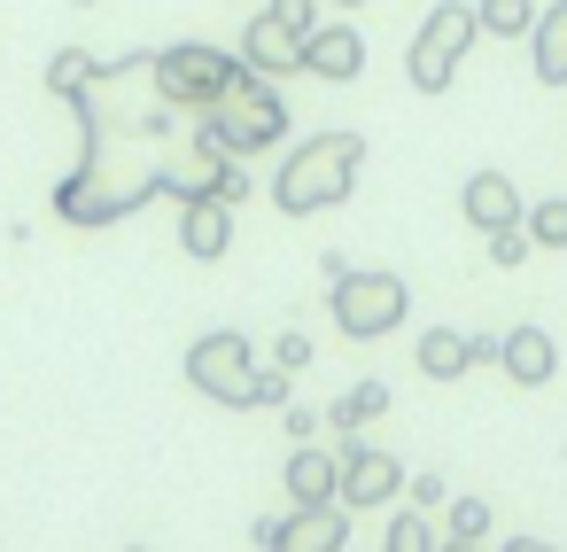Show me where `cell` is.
<instances>
[{"label": "cell", "mask_w": 567, "mask_h": 552, "mask_svg": "<svg viewBox=\"0 0 567 552\" xmlns=\"http://www.w3.org/2000/svg\"><path fill=\"white\" fill-rule=\"evenodd\" d=\"M195 133H203L210 149H226V156H265V149H280V141H288V102H280V86H272V79H257V71L241 63L234 94H226V102H210V110L195 117Z\"/></svg>", "instance_id": "obj_2"}, {"label": "cell", "mask_w": 567, "mask_h": 552, "mask_svg": "<svg viewBox=\"0 0 567 552\" xmlns=\"http://www.w3.org/2000/svg\"><path fill=\"white\" fill-rule=\"evenodd\" d=\"M474 24L497 40H528L536 32V0H474Z\"/></svg>", "instance_id": "obj_18"}, {"label": "cell", "mask_w": 567, "mask_h": 552, "mask_svg": "<svg viewBox=\"0 0 567 552\" xmlns=\"http://www.w3.org/2000/svg\"><path fill=\"white\" fill-rule=\"evenodd\" d=\"M280 428H288L296 443H311V436H319V412H311V405H280Z\"/></svg>", "instance_id": "obj_27"}, {"label": "cell", "mask_w": 567, "mask_h": 552, "mask_svg": "<svg viewBox=\"0 0 567 552\" xmlns=\"http://www.w3.org/2000/svg\"><path fill=\"white\" fill-rule=\"evenodd\" d=\"M288 381H296L288 366H257V405H265V412H280V405H288Z\"/></svg>", "instance_id": "obj_25"}, {"label": "cell", "mask_w": 567, "mask_h": 552, "mask_svg": "<svg viewBox=\"0 0 567 552\" xmlns=\"http://www.w3.org/2000/svg\"><path fill=\"white\" fill-rule=\"evenodd\" d=\"M404 498H412L420 513H435V505H443V474H412V482H404Z\"/></svg>", "instance_id": "obj_28"}, {"label": "cell", "mask_w": 567, "mask_h": 552, "mask_svg": "<svg viewBox=\"0 0 567 552\" xmlns=\"http://www.w3.org/2000/svg\"><path fill=\"white\" fill-rule=\"evenodd\" d=\"M303 40H311V32H296V24H280V17L265 9V17H249V32H241V63H249L257 79H296V71H303Z\"/></svg>", "instance_id": "obj_9"}, {"label": "cell", "mask_w": 567, "mask_h": 552, "mask_svg": "<svg viewBox=\"0 0 567 552\" xmlns=\"http://www.w3.org/2000/svg\"><path fill=\"white\" fill-rule=\"evenodd\" d=\"M218 195H226V203H249V172H241V156L226 164V180H218Z\"/></svg>", "instance_id": "obj_29"}, {"label": "cell", "mask_w": 567, "mask_h": 552, "mask_svg": "<svg viewBox=\"0 0 567 552\" xmlns=\"http://www.w3.org/2000/svg\"><path fill=\"white\" fill-rule=\"evenodd\" d=\"M497 552H559V544H551V536H505Z\"/></svg>", "instance_id": "obj_31"}, {"label": "cell", "mask_w": 567, "mask_h": 552, "mask_svg": "<svg viewBox=\"0 0 567 552\" xmlns=\"http://www.w3.org/2000/svg\"><path fill=\"white\" fill-rule=\"evenodd\" d=\"M179 249H187L195 265H218V257L234 249V203H226V195H187V203H179Z\"/></svg>", "instance_id": "obj_10"}, {"label": "cell", "mask_w": 567, "mask_h": 552, "mask_svg": "<svg viewBox=\"0 0 567 552\" xmlns=\"http://www.w3.org/2000/svg\"><path fill=\"white\" fill-rule=\"evenodd\" d=\"M303 71L327 79V86H350V79L365 71V40H358V24H319V32L303 40Z\"/></svg>", "instance_id": "obj_12"}, {"label": "cell", "mask_w": 567, "mask_h": 552, "mask_svg": "<svg viewBox=\"0 0 567 552\" xmlns=\"http://www.w3.org/2000/svg\"><path fill=\"white\" fill-rule=\"evenodd\" d=\"M358 172H365V141H358V133H311V141H296V149L280 156L272 203H280L288 218H319V211L350 203Z\"/></svg>", "instance_id": "obj_1"}, {"label": "cell", "mask_w": 567, "mask_h": 552, "mask_svg": "<svg viewBox=\"0 0 567 552\" xmlns=\"http://www.w3.org/2000/svg\"><path fill=\"white\" fill-rule=\"evenodd\" d=\"M528 242L536 249H567V195H544V203H528Z\"/></svg>", "instance_id": "obj_20"}, {"label": "cell", "mask_w": 567, "mask_h": 552, "mask_svg": "<svg viewBox=\"0 0 567 552\" xmlns=\"http://www.w3.org/2000/svg\"><path fill=\"white\" fill-rule=\"evenodd\" d=\"M404 459L396 451H381V443H365V436H342V505L350 513H381L389 498H404Z\"/></svg>", "instance_id": "obj_8"}, {"label": "cell", "mask_w": 567, "mask_h": 552, "mask_svg": "<svg viewBox=\"0 0 567 552\" xmlns=\"http://www.w3.org/2000/svg\"><path fill=\"white\" fill-rule=\"evenodd\" d=\"M94 71H102V63H94L86 48H63V55H48V94H55V102H79V94L94 86Z\"/></svg>", "instance_id": "obj_19"}, {"label": "cell", "mask_w": 567, "mask_h": 552, "mask_svg": "<svg viewBox=\"0 0 567 552\" xmlns=\"http://www.w3.org/2000/svg\"><path fill=\"white\" fill-rule=\"evenodd\" d=\"M505 381L513 389H544L551 374H559V343L544 335V327H505Z\"/></svg>", "instance_id": "obj_14"}, {"label": "cell", "mask_w": 567, "mask_h": 552, "mask_svg": "<svg viewBox=\"0 0 567 552\" xmlns=\"http://www.w3.org/2000/svg\"><path fill=\"white\" fill-rule=\"evenodd\" d=\"M288 505H334L342 498V451H319V443H296L288 451Z\"/></svg>", "instance_id": "obj_13"}, {"label": "cell", "mask_w": 567, "mask_h": 552, "mask_svg": "<svg viewBox=\"0 0 567 552\" xmlns=\"http://www.w3.org/2000/svg\"><path fill=\"white\" fill-rule=\"evenodd\" d=\"M257 552H350V505H296V513H265L257 529Z\"/></svg>", "instance_id": "obj_7"}, {"label": "cell", "mask_w": 567, "mask_h": 552, "mask_svg": "<svg viewBox=\"0 0 567 552\" xmlns=\"http://www.w3.org/2000/svg\"><path fill=\"white\" fill-rule=\"evenodd\" d=\"M381 412H389V381H358L350 397H334V405H327V428H334V436H358V428H365V420H381Z\"/></svg>", "instance_id": "obj_17"}, {"label": "cell", "mask_w": 567, "mask_h": 552, "mask_svg": "<svg viewBox=\"0 0 567 552\" xmlns=\"http://www.w3.org/2000/svg\"><path fill=\"white\" fill-rule=\"evenodd\" d=\"M334 9H365V0H334Z\"/></svg>", "instance_id": "obj_33"}, {"label": "cell", "mask_w": 567, "mask_h": 552, "mask_svg": "<svg viewBox=\"0 0 567 552\" xmlns=\"http://www.w3.org/2000/svg\"><path fill=\"white\" fill-rule=\"evenodd\" d=\"M474 40H482L474 0H443V9H427V24H420V40H412V55H404L412 86H420V94H443V86L458 79V63H466Z\"/></svg>", "instance_id": "obj_6"}, {"label": "cell", "mask_w": 567, "mask_h": 552, "mask_svg": "<svg viewBox=\"0 0 567 552\" xmlns=\"http://www.w3.org/2000/svg\"><path fill=\"white\" fill-rule=\"evenodd\" d=\"M187 381H195L210 405H226V412H257V343H249L241 327H210V335H195V350H187Z\"/></svg>", "instance_id": "obj_5"}, {"label": "cell", "mask_w": 567, "mask_h": 552, "mask_svg": "<svg viewBox=\"0 0 567 552\" xmlns=\"http://www.w3.org/2000/svg\"><path fill=\"white\" fill-rule=\"evenodd\" d=\"M265 9L280 24H296V32H319V0H265Z\"/></svg>", "instance_id": "obj_26"}, {"label": "cell", "mask_w": 567, "mask_h": 552, "mask_svg": "<svg viewBox=\"0 0 567 552\" xmlns=\"http://www.w3.org/2000/svg\"><path fill=\"white\" fill-rule=\"evenodd\" d=\"M148 79H156V102H172L179 117H203L210 102H226V94H234L241 55L203 48V40H179V48H156V55H148Z\"/></svg>", "instance_id": "obj_3"}, {"label": "cell", "mask_w": 567, "mask_h": 552, "mask_svg": "<svg viewBox=\"0 0 567 552\" xmlns=\"http://www.w3.org/2000/svg\"><path fill=\"white\" fill-rule=\"evenodd\" d=\"M528 63L544 86H567V0L536 9V32H528Z\"/></svg>", "instance_id": "obj_15"}, {"label": "cell", "mask_w": 567, "mask_h": 552, "mask_svg": "<svg viewBox=\"0 0 567 552\" xmlns=\"http://www.w3.org/2000/svg\"><path fill=\"white\" fill-rule=\"evenodd\" d=\"M311 358H319V350H311V335H296V327H288L280 343H272V366H288V374H303Z\"/></svg>", "instance_id": "obj_24"}, {"label": "cell", "mask_w": 567, "mask_h": 552, "mask_svg": "<svg viewBox=\"0 0 567 552\" xmlns=\"http://www.w3.org/2000/svg\"><path fill=\"white\" fill-rule=\"evenodd\" d=\"M466 350H474V366H497L505 358V335H466Z\"/></svg>", "instance_id": "obj_30"}, {"label": "cell", "mask_w": 567, "mask_h": 552, "mask_svg": "<svg viewBox=\"0 0 567 552\" xmlns=\"http://www.w3.org/2000/svg\"><path fill=\"white\" fill-rule=\"evenodd\" d=\"M458 211H466V226H474V234H497V226H520V218H528V203H520L513 172H474V180L458 187Z\"/></svg>", "instance_id": "obj_11"}, {"label": "cell", "mask_w": 567, "mask_h": 552, "mask_svg": "<svg viewBox=\"0 0 567 552\" xmlns=\"http://www.w3.org/2000/svg\"><path fill=\"white\" fill-rule=\"evenodd\" d=\"M466 366H474L466 327H427V335H420V374H427V381H458Z\"/></svg>", "instance_id": "obj_16"}, {"label": "cell", "mask_w": 567, "mask_h": 552, "mask_svg": "<svg viewBox=\"0 0 567 552\" xmlns=\"http://www.w3.org/2000/svg\"><path fill=\"white\" fill-rule=\"evenodd\" d=\"M482 242H489V265H497V273H513V265L536 249V242H528V226H497V234H482Z\"/></svg>", "instance_id": "obj_23"}, {"label": "cell", "mask_w": 567, "mask_h": 552, "mask_svg": "<svg viewBox=\"0 0 567 552\" xmlns=\"http://www.w3.org/2000/svg\"><path fill=\"white\" fill-rule=\"evenodd\" d=\"M79 9H94V0H79Z\"/></svg>", "instance_id": "obj_34"}, {"label": "cell", "mask_w": 567, "mask_h": 552, "mask_svg": "<svg viewBox=\"0 0 567 552\" xmlns=\"http://www.w3.org/2000/svg\"><path fill=\"white\" fill-rule=\"evenodd\" d=\"M443 536L482 544V536H489V498H451V505H443Z\"/></svg>", "instance_id": "obj_21"}, {"label": "cell", "mask_w": 567, "mask_h": 552, "mask_svg": "<svg viewBox=\"0 0 567 552\" xmlns=\"http://www.w3.org/2000/svg\"><path fill=\"white\" fill-rule=\"evenodd\" d=\"M435 552H482V544H466V536H435Z\"/></svg>", "instance_id": "obj_32"}, {"label": "cell", "mask_w": 567, "mask_h": 552, "mask_svg": "<svg viewBox=\"0 0 567 552\" xmlns=\"http://www.w3.org/2000/svg\"><path fill=\"white\" fill-rule=\"evenodd\" d=\"M327 288H334L327 311H334V327H342L350 343H381V335H396L404 311H412V288H404L396 273H381V265H373V273L350 265V273H334Z\"/></svg>", "instance_id": "obj_4"}, {"label": "cell", "mask_w": 567, "mask_h": 552, "mask_svg": "<svg viewBox=\"0 0 567 552\" xmlns=\"http://www.w3.org/2000/svg\"><path fill=\"white\" fill-rule=\"evenodd\" d=\"M381 552H435V521L412 505V513H396L389 521V536H381Z\"/></svg>", "instance_id": "obj_22"}]
</instances>
